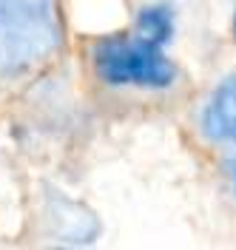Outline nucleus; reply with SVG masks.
<instances>
[{"label":"nucleus","mask_w":236,"mask_h":250,"mask_svg":"<svg viewBox=\"0 0 236 250\" xmlns=\"http://www.w3.org/2000/svg\"><path fill=\"white\" fill-rule=\"evenodd\" d=\"M60 46L57 3H0V83L34 71Z\"/></svg>","instance_id":"1"},{"label":"nucleus","mask_w":236,"mask_h":250,"mask_svg":"<svg viewBox=\"0 0 236 250\" xmlns=\"http://www.w3.org/2000/svg\"><path fill=\"white\" fill-rule=\"evenodd\" d=\"M91 68L97 80L114 88L165 91L176 83V62L165 54V46L131 34H106L91 46Z\"/></svg>","instance_id":"2"},{"label":"nucleus","mask_w":236,"mask_h":250,"mask_svg":"<svg viewBox=\"0 0 236 250\" xmlns=\"http://www.w3.org/2000/svg\"><path fill=\"white\" fill-rule=\"evenodd\" d=\"M202 131L211 142L236 145V77L219 83L202 111Z\"/></svg>","instance_id":"3"},{"label":"nucleus","mask_w":236,"mask_h":250,"mask_svg":"<svg viewBox=\"0 0 236 250\" xmlns=\"http://www.w3.org/2000/svg\"><path fill=\"white\" fill-rule=\"evenodd\" d=\"M134 31L159 43V46H168L173 40V31H176V20H173L171 6H165V3L142 6L137 12V20H134Z\"/></svg>","instance_id":"4"},{"label":"nucleus","mask_w":236,"mask_h":250,"mask_svg":"<svg viewBox=\"0 0 236 250\" xmlns=\"http://www.w3.org/2000/svg\"><path fill=\"white\" fill-rule=\"evenodd\" d=\"M0 3H57V0H0Z\"/></svg>","instance_id":"5"},{"label":"nucleus","mask_w":236,"mask_h":250,"mask_svg":"<svg viewBox=\"0 0 236 250\" xmlns=\"http://www.w3.org/2000/svg\"><path fill=\"white\" fill-rule=\"evenodd\" d=\"M231 29H234V40H236V3H234V23H231Z\"/></svg>","instance_id":"6"},{"label":"nucleus","mask_w":236,"mask_h":250,"mask_svg":"<svg viewBox=\"0 0 236 250\" xmlns=\"http://www.w3.org/2000/svg\"><path fill=\"white\" fill-rule=\"evenodd\" d=\"M234 182H236V162H234Z\"/></svg>","instance_id":"7"}]
</instances>
